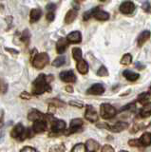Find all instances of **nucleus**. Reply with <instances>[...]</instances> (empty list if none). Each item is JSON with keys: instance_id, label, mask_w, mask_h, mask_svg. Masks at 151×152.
Returning <instances> with one entry per match:
<instances>
[{"instance_id": "obj_12", "label": "nucleus", "mask_w": 151, "mask_h": 152, "mask_svg": "<svg viewBox=\"0 0 151 152\" xmlns=\"http://www.w3.org/2000/svg\"><path fill=\"white\" fill-rule=\"evenodd\" d=\"M28 119L31 122H35L38 120H46V115L40 112L37 109H31L28 114Z\"/></svg>"}, {"instance_id": "obj_9", "label": "nucleus", "mask_w": 151, "mask_h": 152, "mask_svg": "<svg viewBox=\"0 0 151 152\" xmlns=\"http://www.w3.org/2000/svg\"><path fill=\"white\" fill-rule=\"evenodd\" d=\"M31 128L35 133H42L47 130V128H48V123H47L46 120L35 121Z\"/></svg>"}, {"instance_id": "obj_50", "label": "nucleus", "mask_w": 151, "mask_h": 152, "mask_svg": "<svg viewBox=\"0 0 151 152\" xmlns=\"http://www.w3.org/2000/svg\"><path fill=\"white\" fill-rule=\"evenodd\" d=\"M120 152H128V151H125V150H121Z\"/></svg>"}, {"instance_id": "obj_46", "label": "nucleus", "mask_w": 151, "mask_h": 152, "mask_svg": "<svg viewBox=\"0 0 151 152\" xmlns=\"http://www.w3.org/2000/svg\"><path fill=\"white\" fill-rule=\"evenodd\" d=\"M5 50H8L9 52H11V53H12V54H18V53H19V52H18V50H13V49H9V48H6Z\"/></svg>"}, {"instance_id": "obj_48", "label": "nucleus", "mask_w": 151, "mask_h": 152, "mask_svg": "<svg viewBox=\"0 0 151 152\" xmlns=\"http://www.w3.org/2000/svg\"><path fill=\"white\" fill-rule=\"evenodd\" d=\"M66 90H67L68 92L71 93V92H73V88L71 86H67V87H66Z\"/></svg>"}, {"instance_id": "obj_40", "label": "nucleus", "mask_w": 151, "mask_h": 152, "mask_svg": "<svg viewBox=\"0 0 151 152\" xmlns=\"http://www.w3.org/2000/svg\"><path fill=\"white\" fill-rule=\"evenodd\" d=\"M134 108H135V103H130L127 104V106L122 107L121 110H129V109H134Z\"/></svg>"}, {"instance_id": "obj_17", "label": "nucleus", "mask_w": 151, "mask_h": 152, "mask_svg": "<svg viewBox=\"0 0 151 152\" xmlns=\"http://www.w3.org/2000/svg\"><path fill=\"white\" fill-rule=\"evenodd\" d=\"M86 145V148L88 152H95L100 147V144L93 139H88L86 142V145Z\"/></svg>"}, {"instance_id": "obj_49", "label": "nucleus", "mask_w": 151, "mask_h": 152, "mask_svg": "<svg viewBox=\"0 0 151 152\" xmlns=\"http://www.w3.org/2000/svg\"><path fill=\"white\" fill-rule=\"evenodd\" d=\"M76 2H83V1H85V0H75Z\"/></svg>"}, {"instance_id": "obj_13", "label": "nucleus", "mask_w": 151, "mask_h": 152, "mask_svg": "<svg viewBox=\"0 0 151 152\" xmlns=\"http://www.w3.org/2000/svg\"><path fill=\"white\" fill-rule=\"evenodd\" d=\"M69 47V41L67 38H60V39L56 43V51L59 54H62L66 51V50Z\"/></svg>"}, {"instance_id": "obj_5", "label": "nucleus", "mask_w": 151, "mask_h": 152, "mask_svg": "<svg viewBox=\"0 0 151 152\" xmlns=\"http://www.w3.org/2000/svg\"><path fill=\"white\" fill-rule=\"evenodd\" d=\"M83 125H84V122L82 119H80V118L73 119V120H71V122H70L69 128L68 130L65 131V134L70 135V134H73V133H76L80 130H82Z\"/></svg>"}, {"instance_id": "obj_15", "label": "nucleus", "mask_w": 151, "mask_h": 152, "mask_svg": "<svg viewBox=\"0 0 151 152\" xmlns=\"http://www.w3.org/2000/svg\"><path fill=\"white\" fill-rule=\"evenodd\" d=\"M67 40L69 41V43H73V44H77V43H80L82 41V35L81 32L78 31H72L68 34L67 36Z\"/></svg>"}, {"instance_id": "obj_3", "label": "nucleus", "mask_w": 151, "mask_h": 152, "mask_svg": "<svg viewBox=\"0 0 151 152\" xmlns=\"http://www.w3.org/2000/svg\"><path fill=\"white\" fill-rule=\"evenodd\" d=\"M50 57L46 52H41V53H36L35 56L31 58V65L37 69H42L49 64Z\"/></svg>"}, {"instance_id": "obj_8", "label": "nucleus", "mask_w": 151, "mask_h": 152, "mask_svg": "<svg viewBox=\"0 0 151 152\" xmlns=\"http://www.w3.org/2000/svg\"><path fill=\"white\" fill-rule=\"evenodd\" d=\"M85 118L90 123H96L98 121V114L92 106H87L86 112H85Z\"/></svg>"}, {"instance_id": "obj_51", "label": "nucleus", "mask_w": 151, "mask_h": 152, "mask_svg": "<svg viewBox=\"0 0 151 152\" xmlns=\"http://www.w3.org/2000/svg\"><path fill=\"white\" fill-rule=\"evenodd\" d=\"M100 1H106V0H100Z\"/></svg>"}, {"instance_id": "obj_28", "label": "nucleus", "mask_w": 151, "mask_h": 152, "mask_svg": "<svg viewBox=\"0 0 151 152\" xmlns=\"http://www.w3.org/2000/svg\"><path fill=\"white\" fill-rule=\"evenodd\" d=\"M72 56H73V58L74 60H80V59H82V50L80 48H73L72 49Z\"/></svg>"}, {"instance_id": "obj_18", "label": "nucleus", "mask_w": 151, "mask_h": 152, "mask_svg": "<svg viewBox=\"0 0 151 152\" xmlns=\"http://www.w3.org/2000/svg\"><path fill=\"white\" fill-rule=\"evenodd\" d=\"M76 68L81 74H87L88 72V65L87 63V61L84 59H80L77 61Z\"/></svg>"}, {"instance_id": "obj_38", "label": "nucleus", "mask_w": 151, "mask_h": 152, "mask_svg": "<svg viewBox=\"0 0 151 152\" xmlns=\"http://www.w3.org/2000/svg\"><path fill=\"white\" fill-rule=\"evenodd\" d=\"M143 10L146 12H151V5L149 4V2H144L143 4V6H142Z\"/></svg>"}, {"instance_id": "obj_43", "label": "nucleus", "mask_w": 151, "mask_h": 152, "mask_svg": "<svg viewBox=\"0 0 151 152\" xmlns=\"http://www.w3.org/2000/svg\"><path fill=\"white\" fill-rule=\"evenodd\" d=\"M69 104H70V106L79 107V108H82L83 107V104L82 103H78V102H75V101H70L69 102Z\"/></svg>"}, {"instance_id": "obj_31", "label": "nucleus", "mask_w": 151, "mask_h": 152, "mask_svg": "<svg viewBox=\"0 0 151 152\" xmlns=\"http://www.w3.org/2000/svg\"><path fill=\"white\" fill-rule=\"evenodd\" d=\"M8 88H9V86L6 81L2 78H0V93H2V94L7 93Z\"/></svg>"}, {"instance_id": "obj_16", "label": "nucleus", "mask_w": 151, "mask_h": 152, "mask_svg": "<svg viewBox=\"0 0 151 152\" xmlns=\"http://www.w3.org/2000/svg\"><path fill=\"white\" fill-rule=\"evenodd\" d=\"M93 17H95L97 20L106 21V20H108V19H109V14H108L107 12L101 11L99 7H96L95 12L93 13Z\"/></svg>"}, {"instance_id": "obj_4", "label": "nucleus", "mask_w": 151, "mask_h": 152, "mask_svg": "<svg viewBox=\"0 0 151 152\" xmlns=\"http://www.w3.org/2000/svg\"><path fill=\"white\" fill-rule=\"evenodd\" d=\"M100 113L103 119H106V120H108V119H111L114 117L117 114V110L116 108L111 106L110 104H102L100 107Z\"/></svg>"}, {"instance_id": "obj_21", "label": "nucleus", "mask_w": 151, "mask_h": 152, "mask_svg": "<svg viewBox=\"0 0 151 152\" xmlns=\"http://www.w3.org/2000/svg\"><path fill=\"white\" fill-rule=\"evenodd\" d=\"M151 115V102L145 103L140 111V116L142 118H147Z\"/></svg>"}, {"instance_id": "obj_33", "label": "nucleus", "mask_w": 151, "mask_h": 152, "mask_svg": "<svg viewBox=\"0 0 151 152\" xmlns=\"http://www.w3.org/2000/svg\"><path fill=\"white\" fill-rule=\"evenodd\" d=\"M97 75L100 76V77H104V76H107L108 75V71L105 66H101L100 69L97 70Z\"/></svg>"}, {"instance_id": "obj_42", "label": "nucleus", "mask_w": 151, "mask_h": 152, "mask_svg": "<svg viewBox=\"0 0 151 152\" xmlns=\"http://www.w3.org/2000/svg\"><path fill=\"white\" fill-rule=\"evenodd\" d=\"M55 9H56V5L55 4L51 3V4L47 5V11H48V12H54Z\"/></svg>"}, {"instance_id": "obj_19", "label": "nucleus", "mask_w": 151, "mask_h": 152, "mask_svg": "<svg viewBox=\"0 0 151 152\" xmlns=\"http://www.w3.org/2000/svg\"><path fill=\"white\" fill-rule=\"evenodd\" d=\"M77 10L76 9H72V10H69V11L67 12L65 16V23L66 24H70L72 23L75 19L77 17Z\"/></svg>"}, {"instance_id": "obj_27", "label": "nucleus", "mask_w": 151, "mask_h": 152, "mask_svg": "<svg viewBox=\"0 0 151 152\" xmlns=\"http://www.w3.org/2000/svg\"><path fill=\"white\" fill-rule=\"evenodd\" d=\"M149 98H151V89L148 92H144V93L140 94L138 96V102L144 103L147 101V100H149Z\"/></svg>"}, {"instance_id": "obj_26", "label": "nucleus", "mask_w": 151, "mask_h": 152, "mask_svg": "<svg viewBox=\"0 0 151 152\" xmlns=\"http://www.w3.org/2000/svg\"><path fill=\"white\" fill-rule=\"evenodd\" d=\"M66 63V57L65 56H59L56 59H54V61L53 62V66H55V68H60L63 65H65Z\"/></svg>"}, {"instance_id": "obj_23", "label": "nucleus", "mask_w": 151, "mask_h": 152, "mask_svg": "<svg viewBox=\"0 0 151 152\" xmlns=\"http://www.w3.org/2000/svg\"><path fill=\"white\" fill-rule=\"evenodd\" d=\"M123 75H124V77L126 80L130 81V82H134V81L138 80L139 77H140V75L138 73H135V72H133V71L128 70V69L125 70L124 72H123Z\"/></svg>"}, {"instance_id": "obj_36", "label": "nucleus", "mask_w": 151, "mask_h": 152, "mask_svg": "<svg viewBox=\"0 0 151 152\" xmlns=\"http://www.w3.org/2000/svg\"><path fill=\"white\" fill-rule=\"evenodd\" d=\"M50 103L51 104H53L54 107H63L64 104H65L64 102H61L60 100H58V99H53V100H50Z\"/></svg>"}, {"instance_id": "obj_20", "label": "nucleus", "mask_w": 151, "mask_h": 152, "mask_svg": "<svg viewBox=\"0 0 151 152\" xmlns=\"http://www.w3.org/2000/svg\"><path fill=\"white\" fill-rule=\"evenodd\" d=\"M42 16V11L40 9H32L30 13L31 23H36Z\"/></svg>"}, {"instance_id": "obj_10", "label": "nucleus", "mask_w": 151, "mask_h": 152, "mask_svg": "<svg viewBox=\"0 0 151 152\" xmlns=\"http://www.w3.org/2000/svg\"><path fill=\"white\" fill-rule=\"evenodd\" d=\"M105 92V87L102 84H94L87 90L88 94L90 95H102Z\"/></svg>"}, {"instance_id": "obj_32", "label": "nucleus", "mask_w": 151, "mask_h": 152, "mask_svg": "<svg viewBox=\"0 0 151 152\" xmlns=\"http://www.w3.org/2000/svg\"><path fill=\"white\" fill-rule=\"evenodd\" d=\"M65 151L66 148L63 145H55L50 147L49 152H65Z\"/></svg>"}, {"instance_id": "obj_25", "label": "nucleus", "mask_w": 151, "mask_h": 152, "mask_svg": "<svg viewBox=\"0 0 151 152\" xmlns=\"http://www.w3.org/2000/svg\"><path fill=\"white\" fill-rule=\"evenodd\" d=\"M20 40L23 43H25L26 45H29L30 40H31V32L28 28H26V30L22 32V34L20 36Z\"/></svg>"}, {"instance_id": "obj_30", "label": "nucleus", "mask_w": 151, "mask_h": 152, "mask_svg": "<svg viewBox=\"0 0 151 152\" xmlns=\"http://www.w3.org/2000/svg\"><path fill=\"white\" fill-rule=\"evenodd\" d=\"M87 148H86V145L82 142H79V144L75 145L73 146V148L71 149V152H86Z\"/></svg>"}, {"instance_id": "obj_47", "label": "nucleus", "mask_w": 151, "mask_h": 152, "mask_svg": "<svg viewBox=\"0 0 151 152\" xmlns=\"http://www.w3.org/2000/svg\"><path fill=\"white\" fill-rule=\"evenodd\" d=\"M135 66H136V68L138 69H140V70H142V69H144V66L143 64L139 63V62H137V63L135 64Z\"/></svg>"}, {"instance_id": "obj_37", "label": "nucleus", "mask_w": 151, "mask_h": 152, "mask_svg": "<svg viewBox=\"0 0 151 152\" xmlns=\"http://www.w3.org/2000/svg\"><path fill=\"white\" fill-rule=\"evenodd\" d=\"M54 18H55L54 12H48V13H47V20L49 22H53L54 20Z\"/></svg>"}, {"instance_id": "obj_24", "label": "nucleus", "mask_w": 151, "mask_h": 152, "mask_svg": "<svg viewBox=\"0 0 151 152\" xmlns=\"http://www.w3.org/2000/svg\"><path fill=\"white\" fill-rule=\"evenodd\" d=\"M140 142L142 146H148L151 145V133L144 132L140 138Z\"/></svg>"}, {"instance_id": "obj_11", "label": "nucleus", "mask_w": 151, "mask_h": 152, "mask_svg": "<svg viewBox=\"0 0 151 152\" xmlns=\"http://www.w3.org/2000/svg\"><path fill=\"white\" fill-rule=\"evenodd\" d=\"M120 12L124 14H130L134 12L135 10V5L134 3H132L130 1H126V2H124L120 5Z\"/></svg>"}, {"instance_id": "obj_35", "label": "nucleus", "mask_w": 151, "mask_h": 152, "mask_svg": "<svg viewBox=\"0 0 151 152\" xmlns=\"http://www.w3.org/2000/svg\"><path fill=\"white\" fill-rule=\"evenodd\" d=\"M95 10H96V8H93L90 10V11L85 12L84 13V20H88L91 16H93V13H94V12H95Z\"/></svg>"}, {"instance_id": "obj_6", "label": "nucleus", "mask_w": 151, "mask_h": 152, "mask_svg": "<svg viewBox=\"0 0 151 152\" xmlns=\"http://www.w3.org/2000/svg\"><path fill=\"white\" fill-rule=\"evenodd\" d=\"M51 124V131L54 133H60L62 131H65L66 129V123L63 120H59V119H53Z\"/></svg>"}, {"instance_id": "obj_45", "label": "nucleus", "mask_w": 151, "mask_h": 152, "mask_svg": "<svg viewBox=\"0 0 151 152\" xmlns=\"http://www.w3.org/2000/svg\"><path fill=\"white\" fill-rule=\"evenodd\" d=\"M3 118H4V111L3 109H0V127L3 126Z\"/></svg>"}, {"instance_id": "obj_7", "label": "nucleus", "mask_w": 151, "mask_h": 152, "mask_svg": "<svg viewBox=\"0 0 151 152\" xmlns=\"http://www.w3.org/2000/svg\"><path fill=\"white\" fill-rule=\"evenodd\" d=\"M60 79L65 83H75L76 82V76L72 70H65L59 74Z\"/></svg>"}, {"instance_id": "obj_29", "label": "nucleus", "mask_w": 151, "mask_h": 152, "mask_svg": "<svg viewBox=\"0 0 151 152\" xmlns=\"http://www.w3.org/2000/svg\"><path fill=\"white\" fill-rule=\"evenodd\" d=\"M131 62H132V56L129 53L125 54L124 56L122 57V59H121V64L122 65H125V66L130 65Z\"/></svg>"}, {"instance_id": "obj_2", "label": "nucleus", "mask_w": 151, "mask_h": 152, "mask_svg": "<svg viewBox=\"0 0 151 152\" xmlns=\"http://www.w3.org/2000/svg\"><path fill=\"white\" fill-rule=\"evenodd\" d=\"M34 131L32 130V128H25V126L19 123L12 128L11 136L13 139L22 142L25 139H28V138H31L34 136Z\"/></svg>"}, {"instance_id": "obj_22", "label": "nucleus", "mask_w": 151, "mask_h": 152, "mask_svg": "<svg viewBox=\"0 0 151 152\" xmlns=\"http://www.w3.org/2000/svg\"><path fill=\"white\" fill-rule=\"evenodd\" d=\"M150 35H151V32L149 31H144L140 34V36L138 37V46L139 47L143 46L144 43L150 38Z\"/></svg>"}, {"instance_id": "obj_34", "label": "nucleus", "mask_w": 151, "mask_h": 152, "mask_svg": "<svg viewBox=\"0 0 151 152\" xmlns=\"http://www.w3.org/2000/svg\"><path fill=\"white\" fill-rule=\"evenodd\" d=\"M128 145H129L130 146H136V147L142 146L141 142H140V139H131V140L128 141Z\"/></svg>"}, {"instance_id": "obj_1", "label": "nucleus", "mask_w": 151, "mask_h": 152, "mask_svg": "<svg viewBox=\"0 0 151 152\" xmlns=\"http://www.w3.org/2000/svg\"><path fill=\"white\" fill-rule=\"evenodd\" d=\"M53 79V75L46 76L44 73H41L37 76V78L32 82L31 92L34 95H41L45 92H50L51 87L50 82Z\"/></svg>"}, {"instance_id": "obj_41", "label": "nucleus", "mask_w": 151, "mask_h": 152, "mask_svg": "<svg viewBox=\"0 0 151 152\" xmlns=\"http://www.w3.org/2000/svg\"><path fill=\"white\" fill-rule=\"evenodd\" d=\"M20 152H36V149L31 146H25L20 150Z\"/></svg>"}, {"instance_id": "obj_39", "label": "nucleus", "mask_w": 151, "mask_h": 152, "mask_svg": "<svg viewBox=\"0 0 151 152\" xmlns=\"http://www.w3.org/2000/svg\"><path fill=\"white\" fill-rule=\"evenodd\" d=\"M102 152H115L114 151V148L109 145H104L103 146V148H102Z\"/></svg>"}, {"instance_id": "obj_44", "label": "nucleus", "mask_w": 151, "mask_h": 152, "mask_svg": "<svg viewBox=\"0 0 151 152\" xmlns=\"http://www.w3.org/2000/svg\"><path fill=\"white\" fill-rule=\"evenodd\" d=\"M20 97L22 98V99H26V100H30L31 99V94H29L28 92H22L21 94H20Z\"/></svg>"}, {"instance_id": "obj_14", "label": "nucleus", "mask_w": 151, "mask_h": 152, "mask_svg": "<svg viewBox=\"0 0 151 152\" xmlns=\"http://www.w3.org/2000/svg\"><path fill=\"white\" fill-rule=\"evenodd\" d=\"M128 127V124L125 122H118L113 126H108L107 129L112 132H121Z\"/></svg>"}]
</instances>
